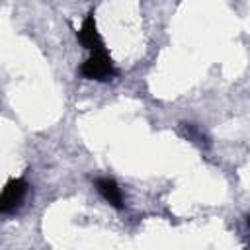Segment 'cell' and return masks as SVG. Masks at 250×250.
Wrapping results in <instances>:
<instances>
[{"instance_id": "obj_1", "label": "cell", "mask_w": 250, "mask_h": 250, "mask_svg": "<svg viewBox=\"0 0 250 250\" xmlns=\"http://www.w3.org/2000/svg\"><path fill=\"white\" fill-rule=\"evenodd\" d=\"M80 76L86 80H98V82H105L117 76V68L113 64V61L109 59V55L104 51H94L78 68Z\"/></svg>"}, {"instance_id": "obj_2", "label": "cell", "mask_w": 250, "mask_h": 250, "mask_svg": "<svg viewBox=\"0 0 250 250\" xmlns=\"http://www.w3.org/2000/svg\"><path fill=\"white\" fill-rule=\"evenodd\" d=\"M29 191V184L23 180V178H12L4 189H2V195H0V211L4 215H10L14 211H18L25 199Z\"/></svg>"}, {"instance_id": "obj_3", "label": "cell", "mask_w": 250, "mask_h": 250, "mask_svg": "<svg viewBox=\"0 0 250 250\" xmlns=\"http://www.w3.org/2000/svg\"><path fill=\"white\" fill-rule=\"evenodd\" d=\"M76 37H78V41H80V45L84 49H88L92 53L94 51H104V39H102V35L98 31V25H96V20H94V14L92 12L82 21Z\"/></svg>"}, {"instance_id": "obj_4", "label": "cell", "mask_w": 250, "mask_h": 250, "mask_svg": "<svg viewBox=\"0 0 250 250\" xmlns=\"http://www.w3.org/2000/svg\"><path fill=\"white\" fill-rule=\"evenodd\" d=\"M94 186H96L98 193H100L111 207H115V209H123V207H125L123 191H121V188L117 186V182H115L113 178H107V176L96 178V180H94Z\"/></svg>"}, {"instance_id": "obj_5", "label": "cell", "mask_w": 250, "mask_h": 250, "mask_svg": "<svg viewBox=\"0 0 250 250\" xmlns=\"http://www.w3.org/2000/svg\"><path fill=\"white\" fill-rule=\"evenodd\" d=\"M184 131H186V137L201 146H209V137L203 133V129H199L197 125L193 123H184Z\"/></svg>"}, {"instance_id": "obj_6", "label": "cell", "mask_w": 250, "mask_h": 250, "mask_svg": "<svg viewBox=\"0 0 250 250\" xmlns=\"http://www.w3.org/2000/svg\"><path fill=\"white\" fill-rule=\"evenodd\" d=\"M244 223H246V227L250 229V215H246V221H244Z\"/></svg>"}]
</instances>
